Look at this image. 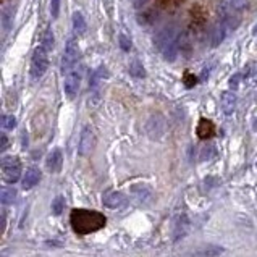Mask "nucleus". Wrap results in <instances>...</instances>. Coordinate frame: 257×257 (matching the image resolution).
<instances>
[{"label": "nucleus", "instance_id": "1", "mask_svg": "<svg viewBox=\"0 0 257 257\" xmlns=\"http://www.w3.org/2000/svg\"><path fill=\"white\" fill-rule=\"evenodd\" d=\"M70 223H72V228L76 235L86 236L102 230L105 223H107V219L97 210L74 209L70 214Z\"/></svg>", "mask_w": 257, "mask_h": 257}, {"label": "nucleus", "instance_id": "2", "mask_svg": "<svg viewBox=\"0 0 257 257\" xmlns=\"http://www.w3.org/2000/svg\"><path fill=\"white\" fill-rule=\"evenodd\" d=\"M155 45H157V49L162 52V55L167 62H173L175 58H177L178 45H180L178 26L175 25V23L167 25L155 36Z\"/></svg>", "mask_w": 257, "mask_h": 257}, {"label": "nucleus", "instance_id": "3", "mask_svg": "<svg viewBox=\"0 0 257 257\" xmlns=\"http://www.w3.org/2000/svg\"><path fill=\"white\" fill-rule=\"evenodd\" d=\"M47 49L45 47H37L34 50L33 54V58H31V70H29V73H31V78L34 81L40 79L45 74L49 68V54H47Z\"/></svg>", "mask_w": 257, "mask_h": 257}, {"label": "nucleus", "instance_id": "4", "mask_svg": "<svg viewBox=\"0 0 257 257\" xmlns=\"http://www.w3.org/2000/svg\"><path fill=\"white\" fill-rule=\"evenodd\" d=\"M21 162L18 157L15 155H7L2 159V180L5 183L13 184L20 180L21 177Z\"/></svg>", "mask_w": 257, "mask_h": 257}, {"label": "nucleus", "instance_id": "5", "mask_svg": "<svg viewBox=\"0 0 257 257\" xmlns=\"http://www.w3.org/2000/svg\"><path fill=\"white\" fill-rule=\"evenodd\" d=\"M79 60V47L74 39H68L65 45V52L62 57V73L67 74L72 70L76 68V63Z\"/></svg>", "mask_w": 257, "mask_h": 257}, {"label": "nucleus", "instance_id": "6", "mask_svg": "<svg viewBox=\"0 0 257 257\" xmlns=\"http://www.w3.org/2000/svg\"><path fill=\"white\" fill-rule=\"evenodd\" d=\"M79 84H81V73L78 72L76 68L65 74V83H63V87H65V92H67L68 99L76 97L78 91H79Z\"/></svg>", "mask_w": 257, "mask_h": 257}, {"label": "nucleus", "instance_id": "7", "mask_svg": "<svg viewBox=\"0 0 257 257\" xmlns=\"http://www.w3.org/2000/svg\"><path fill=\"white\" fill-rule=\"evenodd\" d=\"M96 146V136L91 126H84L79 138V155H89Z\"/></svg>", "mask_w": 257, "mask_h": 257}, {"label": "nucleus", "instance_id": "8", "mask_svg": "<svg viewBox=\"0 0 257 257\" xmlns=\"http://www.w3.org/2000/svg\"><path fill=\"white\" fill-rule=\"evenodd\" d=\"M165 120L162 118L160 115H154L150 116L147 125H146V131H147L149 138L152 139H159L160 136H163V133H165Z\"/></svg>", "mask_w": 257, "mask_h": 257}, {"label": "nucleus", "instance_id": "9", "mask_svg": "<svg viewBox=\"0 0 257 257\" xmlns=\"http://www.w3.org/2000/svg\"><path fill=\"white\" fill-rule=\"evenodd\" d=\"M45 167L50 173H58L63 167V152L60 149H54L47 155V160H45Z\"/></svg>", "mask_w": 257, "mask_h": 257}, {"label": "nucleus", "instance_id": "10", "mask_svg": "<svg viewBox=\"0 0 257 257\" xmlns=\"http://www.w3.org/2000/svg\"><path fill=\"white\" fill-rule=\"evenodd\" d=\"M102 201L109 209H120L121 206L126 204V197L123 192H120V191H109V192H105Z\"/></svg>", "mask_w": 257, "mask_h": 257}, {"label": "nucleus", "instance_id": "11", "mask_svg": "<svg viewBox=\"0 0 257 257\" xmlns=\"http://www.w3.org/2000/svg\"><path fill=\"white\" fill-rule=\"evenodd\" d=\"M189 231V220L186 215H180L177 220L173 221V239L178 241V239L184 238Z\"/></svg>", "mask_w": 257, "mask_h": 257}, {"label": "nucleus", "instance_id": "12", "mask_svg": "<svg viewBox=\"0 0 257 257\" xmlns=\"http://www.w3.org/2000/svg\"><path fill=\"white\" fill-rule=\"evenodd\" d=\"M39 181H40V170L36 167H29L25 172L21 186H23V189H33L34 186L39 184Z\"/></svg>", "mask_w": 257, "mask_h": 257}, {"label": "nucleus", "instance_id": "13", "mask_svg": "<svg viewBox=\"0 0 257 257\" xmlns=\"http://www.w3.org/2000/svg\"><path fill=\"white\" fill-rule=\"evenodd\" d=\"M197 136L201 139H210L215 136V126L212 121L207 118H201L199 125H197Z\"/></svg>", "mask_w": 257, "mask_h": 257}, {"label": "nucleus", "instance_id": "14", "mask_svg": "<svg viewBox=\"0 0 257 257\" xmlns=\"http://www.w3.org/2000/svg\"><path fill=\"white\" fill-rule=\"evenodd\" d=\"M236 109V96L233 92H223L221 94V110L225 115H231Z\"/></svg>", "mask_w": 257, "mask_h": 257}, {"label": "nucleus", "instance_id": "15", "mask_svg": "<svg viewBox=\"0 0 257 257\" xmlns=\"http://www.w3.org/2000/svg\"><path fill=\"white\" fill-rule=\"evenodd\" d=\"M226 26L223 25V21H219L217 25H215V28L212 29V37H210V40H212V45L214 47H217L219 44H221V40L225 39V36H226Z\"/></svg>", "mask_w": 257, "mask_h": 257}, {"label": "nucleus", "instance_id": "16", "mask_svg": "<svg viewBox=\"0 0 257 257\" xmlns=\"http://www.w3.org/2000/svg\"><path fill=\"white\" fill-rule=\"evenodd\" d=\"M206 15L207 13L202 10L201 5H196L194 8H191V18H192V21H194L196 26H202L204 23H206V18H207Z\"/></svg>", "mask_w": 257, "mask_h": 257}, {"label": "nucleus", "instance_id": "17", "mask_svg": "<svg viewBox=\"0 0 257 257\" xmlns=\"http://www.w3.org/2000/svg\"><path fill=\"white\" fill-rule=\"evenodd\" d=\"M86 20L84 16L79 13V11H76V13H73V29L76 34H84L86 33Z\"/></svg>", "mask_w": 257, "mask_h": 257}, {"label": "nucleus", "instance_id": "18", "mask_svg": "<svg viewBox=\"0 0 257 257\" xmlns=\"http://www.w3.org/2000/svg\"><path fill=\"white\" fill-rule=\"evenodd\" d=\"M219 154L217 147L214 144H206V147L201 150V160H212Z\"/></svg>", "mask_w": 257, "mask_h": 257}, {"label": "nucleus", "instance_id": "19", "mask_svg": "<svg viewBox=\"0 0 257 257\" xmlns=\"http://www.w3.org/2000/svg\"><path fill=\"white\" fill-rule=\"evenodd\" d=\"M16 197V191L13 188H7L3 186L2 191H0V199H2V204H11Z\"/></svg>", "mask_w": 257, "mask_h": 257}, {"label": "nucleus", "instance_id": "20", "mask_svg": "<svg viewBox=\"0 0 257 257\" xmlns=\"http://www.w3.org/2000/svg\"><path fill=\"white\" fill-rule=\"evenodd\" d=\"M223 254V249L217 248V246H212V248H206V249H199V251H194L191 253V256H220Z\"/></svg>", "mask_w": 257, "mask_h": 257}, {"label": "nucleus", "instance_id": "21", "mask_svg": "<svg viewBox=\"0 0 257 257\" xmlns=\"http://www.w3.org/2000/svg\"><path fill=\"white\" fill-rule=\"evenodd\" d=\"M63 207H65V197L57 196L52 202V212H54V215H60L63 212Z\"/></svg>", "mask_w": 257, "mask_h": 257}, {"label": "nucleus", "instance_id": "22", "mask_svg": "<svg viewBox=\"0 0 257 257\" xmlns=\"http://www.w3.org/2000/svg\"><path fill=\"white\" fill-rule=\"evenodd\" d=\"M183 0H159V7L163 10H175L180 7Z\"/></svg>", "mask_w": 257, "mask_h": 257}, {"label": "nucleus", "instance_id": "23", "mask_svg": "<svg viewBox=\"0 0 257 257\" xmlns=\"http://www.w3.org/2000/svg\"><path fill=\"white\" fill-rule=\"evenodd\" d=\"M130 73L133 74V76H136V78H143L146 76V72H144V68L143 65L139 62H133L131 63V67H130Z\"/></svg>", "mask_w": 257, "mask_h": 257}, {"label": "nucleus", "instance_id": "24", "mask_svg": "<svg viewBox=\"0 0 257 257\" xmlns=\"http://www.w3.org/2000/svg\"><path fill=\"white\" fill-rule=\"evenodd\" d=\"M11 25H13V16L10 15V11L5 10L2 13V26H3V31L7 33L11 29Z\"/></svg>", "mask_w": 257, "mask_h": 257}, {"label": "nucleus", "instance_id": "25", "mask_svg": "<svg viewBox=\"0 0 257 257\" xmlns=\"http://www.w3.org/2000/svg\"><path fill=\"white\" fill-rule=\"evenodd\" d=\"M42 47H45L47 50H50L52 47H54V34H52L50 29H47V31L44 33V36H42Z\"/></svg>", "mask_w": 257, "mask_h": 257}, {"label": "nucleus", "instance_id": "26", "mask_svg": "<svg viewBox=\"0 0 257 257\" xmlns=\"http://www.w3.org/2000/svg\"><path fill=\"white\" fill-rule=\"evenodd\" d=\"M15 125H16L15 116H11V115H3V118H2V126H3V130H13Z\"/></svg>", "mask_w": 257, "mask_h": 257}, {"label": "nucleus", "instance_id": "27", "mask_svg": "<svg viewBox=\"0 0 257 257\" xmlns=\"http://www.w3.org/2000/svg\"><path fill=\"white\" fill-rule=\"evenodd\" d=\"M60 11V0H50V15L52 18H57Z\"/></svg>", "mask_w": 257, "mask_h": 257}, {"label": "nucleus", "instance_id": "28", "mask_svg": "<svg viewBox=\"0 0 257 257\" xmlns=\"http://www.w3.org/2000/svg\"><path fill=\"white\" fill-rule=\"evenodd\" d=\"M230 3H231V7L235 8L236 11H239V10H243L248 5V0H231Z\"/></svg>", "mask_w": 257, "mask_h": 257}, {"label": "nucleus", "instance_id": "29", "mask_svg": "<svg viewBox=\"0 0 257 257\" xmlns=\"http://www.w3.org/2000/svg\"><path fill=\"white\" fill-rule=\"evenodd\" d=\"M239 79H241V74H235V76H231V79H230V87L233 91L235 89H238V86H239Z\"/></svg>", "mask_w": 257, "mask_h": 257}, {"label": "nucleus", "instance_id": "30", "mask_svg": "<svg viewBox=\"0 0 257 257\" xmlns=\"http://www.w3.org/2000/svg\"><path fill=\"white\" fill-rule=\"evenodd\" d=\"M120 45L123 50H130L131 44H130V39H128L126 36H120Z\"/></svg>", "mask_w": 257, "mask_h": 257}, {"label": "nucleus", "instance_id": "31", "mask_svg": "<svg viewBox=\"0 0 257 257\" xmlns=\"http://www.w3.org/2000/svg\"><path fill=\"white\" fill-rule=\"evenodd\" d=\"M7 147H8V138H7V134L5 133H2V144H0V150H7Z\"/></svg>", "mask_w": 257, "mask_h": 257}, {"label": "nucleus", "instance_id": "32", "mask_svg": "<svg viewBox=\"0 0 257 257\" xmlns=\"http://www.w3.org/2000/svg\"><path fill=\"white\" fill-rule=\"evenodd\" d=\"M147 0H133V3L136 5V7H141V5H144Z\"/></svg>", "mask_w": 257, "mask_h": 257}, {"label": "nucleus", "instance_id": "33", "mask_svg": "<svg viewBox=\"0 0 257 257\" xmlns=\"http://www.w3.org/2000/svg\"><path fill=\"white\" fill-rule=\"evenodd\" d=\"M5 230V212L2 210V231Z\"/></svg>", "mask_w": 257, "mask_h": 257}]
</instances>
